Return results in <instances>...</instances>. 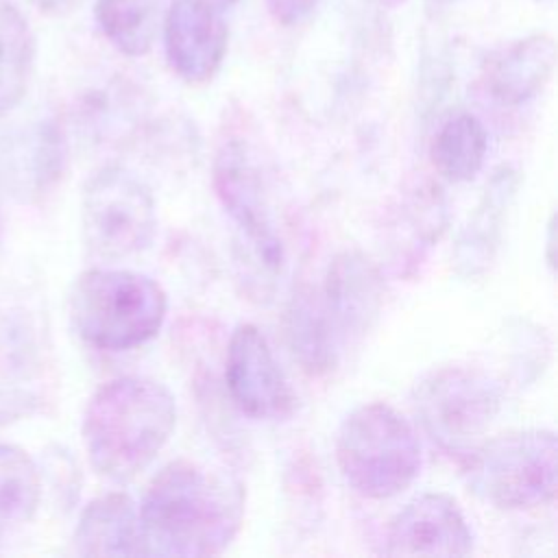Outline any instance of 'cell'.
<instances>
[{"label":"cell","mask_w":558,"mask_h":558,"mask_svg":"<svg viewBox=\"0 0 558 558\" xmlns=\"http://www.w3.org/2000/svg\"><path fill=\"white\" fill-rule=\"evenodd\" d=\"M137 514L144 556H214L240 532L244 488L227 473L174 460L153 475Z\"/></svg>","instance_id":"1"},{"label":"cell","mask_w":558,"mask_h":558,"mask_svg":"<svg viewBox=\"0 0 558 558\" xmlns=\"http://www.w3.org/2000/svg\"><path fill=\"white\" fill-rule=\"evenodd\" d=\"M177 425L172 392L146 377L102 384L83 414V442L92 466L107 480L129 482L163 449Z\"/></svg>","instance_id":"2"},{"label":"cell","mask_w":558,"mask_h":558,"mask_svg":"<svg viewBox=\"0 0 558 558\" xmlns=\"http://www.w3.org/2000/svg\"><path fill=\"white\" fill-rule=\"evenodd\" d=\"M166 312L163 288L135 270L89 268L70 288V320L76 333L102 351L148 342L161 329Z\"/></svg>","instance_id":"3"},{"label":"cell","mask_w":558,"mask_h":558,"mask_svg":"<svg viewBox=\"0 0 558 558\" xmlns=\"http://www.w3.org/2000/svg\"><path fill=\"white\" fill-rule=\"evenodd\" d=\"M336 460L344 482L362 497L390 499L421 471V442L414 427L388 403L355 408L336 438Z\"/></svg>","instance_id":"4"},{"label":"cell","mask_w":558,"mask_h":558,"mask_svg":"<svg viewBox=\"0 0 558 558\" xmlns=\"http://www.w3.org/2000/svg\"><path fill=\"white\" fill-rule=\"evenodd\" d=\"M462 475L499 510H530L556 497L558 440L551 429H512L466 451Z\"/></svg>","instance_id":"5"},{"label":"cell","mask_w":558,"mask_h":558,"mask_svg":"<svg viewBox=\"0 0 558 558\" xmlns=\"http://www.w3.org/2000/svg\"><path fill=\"white\" fill-rule=\"evenodd\" d=\"M504 403L501 384L482 368L445 366L423 377L412 395L425 434L445 451H469Z\"/></svg>","instance_id":"6"},{"label":"cell","mask_w":558,"mask_h":558,"mask_svg":"<svg viewBox=\"0 0 558 558\" xmlns=\"http://www.w3.org/2000/svg\"><path fill=\"white\" fill-rule=\"evenodd\" d=\"M81 225L92 255L100 259L137 255L157 233L155 198L131 170L105 166L83 187Z\"/></svg>","instance_id":"7"},{"label":"cell","mask_w":558,"mask_h":558,"mask_svg":"<svg viewBox=\"0 0 558 558\" xmlns=\"http://www.w3.org/2000/svg\"><path fill=\"white\" fill-rule=\"evenodd\" d=\"M214 187L257 259L268 270H281L283 246L270 218L259 170L244 142L229 140L220 146L214 161Z\"/></svg>","instance_id":"8"},{"label":"cell","mask_w":558,"mask_h":558,"mask_svg":"<svg viewBox=\"0 0 558 558\" xmlns=\"http://www.w3.org/2000/svg\"><path fill=\"white\" fill-rule=\"evenodd\" d=\"M225 381L233 403L251 418L283 421L294 412V390L266 338L251 323L238 325L229 338Z\"/></svg>","instance_id":"9"},{"label":"cell","mask_w":558,"mask_h":558,"mask_svg":"<svg viewBox=\"0 0 558 558\" xmlns=\"http://www.w3.org/2000/svg\"><path fill=\"white\" fill-rule=\"evenodd\" d=\"M225 11L214 0H174L163 22V48L170 68L185 83H207L220 70L229 26Z\"/></svg>","instance_id":"10"},{"label":"cell","mask_w":558,"mask_h":558,"mask_svg":"<svg viewBox=\"0 0 558 558\" xmlns=\"http://www.w3.org/2000/svg\"><path fill=\"white\" fill-rule=\"evenodd\" d=\"M384 551L388 556L460 558L473 551V532L453 497L425 493L395 514Z\"/></svg>","instance_id":"11"},{"label":"cell","mask_w":558,"mask_h":558,"mask_svg":"<svg viewBox=\"0 0 558 558\" xmlns=\"http://www.w3.org/2000/svg\"><path fill=\"white\" fill-rule=\"evenodd\" d=\"M316 299L340 342L362 338L379 318L384 305V277L360 251H344L327 268Z\"/></svg>","instance_id":"12"},{"label":"cell","mask_w":558,"mask_h":558,"mask_svg":"<svg viewBox=\"0 0 558 558\" xmlns=\"http://www.w3.org/2000/svg\"><path fill=\"white\" fill-rule=\"evenodd\" d=\"M521 174L514 166L504 163L493 170L480 203L458 233L453 248L456 272L464 279L484 275L501 246L504 225L517 198Z\"/></svg>","instance_id":"13"},{"label":"cell","mask_w":558,"mask_h":558,"mask_svg":"<svg viewBox=\"0 0 558 558\" xmlns=\"http://www.w3.org/2000/svg\"><path fill=\"white\" fill-rule=\"evenodd\" d=\"M554 65L556 44L551 35L534 33L490 54L484 63V83L497 102L519 107L543 92Z\"/></svg>","instance_id":"14"},{"label":"cell","mask_w":558,"mask_h":558,"mask_svg":"<svg viewBox=\"0 0 558 558\" xmlns=\"http://www.w3.org/2000/svg\"><path fill=\"white\" fill-rule=\"evenodd\" d=\"M81 556H144L140 514L124 493H107L87 504L74 530Z\"/></svg>","instance_id":"15"},{"label":"cell","mask_w":558,"mask_h":558,"mask_svg":"<svg viewBox=\"0 0 558 558\" xmlns=\"http://www.w3.org/2000/svg\"><path fill=\"white\" fill-rule=\"evenodd\" d=\"M283 323L290 351L307 373L320 375L336 366L342 347L316 299V290L294 292Z\"/></svg>","instance_id":"16"},{"label":"cell","mask_w":558,"mask_h":558,"mask_svg":"<svg viewBox=\"0 0 558 558\" xmlns=\"http://www.w3.org/2000/svg\"><path fill=\"white\" fill-rule=\"evenodd\" d=\"M35 68V35L11 2L0 0V116L26 94Z\"/></svg>","instance_id":"17"},{"label":"cell","mask_w":558,"mask_h":558,"mask_svg":"<svg viewBox=\"0 0 558 558\" xmlns=\"http://www.w3.org/2000/svg\"><path fill=\"white\" fill-rule=\"evenodd\" d=\"M488 150V133L484 124L471 113L449 118L432 144V159L436 170L453 181H471L484 166Z\"/></svg>","instance_id":"18"},{"label":"cell","mask_w":558,"mask_h":558,"mask_svg":"<svg viewBox=\"0 0 558 558\" xmlns=\"http://www.w3.org/2000/svg\"><path fill=\"white\" fill-rule=\"evenodd\" d=\"M161 0H98L102 35L126 57H144L157 35Z\"/></svg>","instance_id":"19"},{"label":"cell","mask_w":558,"mask_h":558,"mask_svg":"<svg viewBox=\"0 0 558 558\" xmlns=\"http://www.w3.org/2000/svg\"><path fill=\"white\" fill-rule=\"evenodd\" d=\"M41 471L17 445L0 442V525L26 523L41 501Z\"/></svg>","instance_id":"20"},{"label":"cell","mask_w":558,"mask_h":558,"mask_svg":"<svg viewBox=\"0 0 558 558\" xmlns=\"http://www.w3.org/2000/svg\"><path fill=\"white\" fill-rule=\"evenodd\" d=\"M397 222L412 240L408 251V264H416L423 253L440 238L447 225V205L438 185L425 183L410 190L401 203Z\"/></svg>","instance_id":"21"},{"label":"cell","mask_w":558,"mask_h":558,"mask_svg":"<svg viewBox=\"0 0 558 558\" xmlns=\"http://www.w3.org/2000/svg\"><path fill=\"white\" fill-rule=\"evenodd\" d=\"M320 0H266L268 13L281 26H299L314 15Z\"/></svg>","instance_id":"22"},{"label":"cell","mask_w":558,"mask_h":558,"mask_svg":"<svg viewBox=\"0 0 558 558\" xmlns=\"http://www.w3.org/2000/svg\"><path fill=\"white\" fill-rule=\"evenodd\" d=\"M76 2L78 0H31V4H35L41 13H48V15H63L72 11Z\"/></svg>","instance_id":"23"},{"label":"cell","mask_w":558,"mask_h":558,"mask_svg":"<svg viewBox=\"0 0 558 558\" xmlns=\"http://www.w3.org/2000/svg\"><path fill=\"white\" fill-rule=\"evenodd\" d=\"M554 233H556V218L551 216L549 218V225H547V253H545V257H547V264L554 268Z\"/></svg>","instance_id":"24"},{"label":"cell","mask_w":558,"mask_h":558,"mask_svg":"<svg viewBox=\"0 0 558 558\" xmlns=\"http://www.w3.org/2000/svg\"><path fill=\"white\" fill-rule=\"evenodd\" d=\"M379 7H386V9H395V7H399V4H403L405 0H375Z\"/></svg>","instance_id":"25"},{"label":"cell","mask_w":558,"mask_h":558,"mask_svg":"<svg viewBox=\"0 0 558 558\" xmlns=\"http://www.w3.org/2000/svg\"><path fill=\"white\" fill-rule=\"evenodd\" d=\"M214 2H218L222 9H229V7H233L238 0H214Z\"/></svg>","instance_id":"26"}]
</instances>
